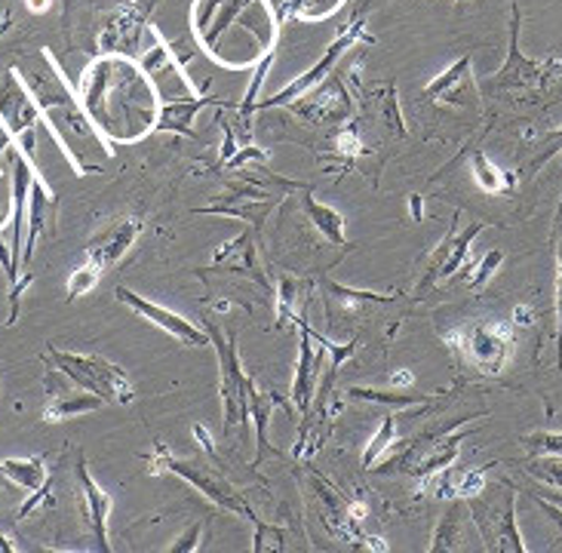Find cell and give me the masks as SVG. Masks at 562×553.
Returning a JSON list of instances; mask_svg holds the SVG:
<instances>
[{"instance_id": "4", "label": "cell", "mask_w": 562, "mask_h": 553, "mask_svg": "<svg viewBox=\"0 0 562 553\" xmlns=\"http://www.w3.org/2000/svg\"><path fill=\"white\" fill-rule=\"evenodd\" d=\"M46 360L53 363V372H59L61 379H68L77 387L90 391L95 397H102L105 403H117L126 406L136 399V384L123 372L117 363H111L99 353H77L61 351L59 345L46 348Z\"/></svg>"}, {"instance_id": "11", "label": "cell", "mask_w": 562, "mask_h": 553, "mask_svg": "<svg viewBox=\"0 0 562 553\" xmlns=\"http://www.w3.org/2000/svg\"><path fill=\"white\" fill-rule=\"evenodd\" d=\"M456 341L473 366L495 375V372H502L507 357L514 351V329L498 326V323H473L458 332Z\"/></svg>"}, {"instance_id": "39", "label": "cell", "mask_w": 562, "mask_h": 553, "mask_svg": "<svg viewBox=\"0 0 562 553\" xmlns=\"http://www.w3.org/2000/svg\"><path fill=\"white\" fill-rule=\"evenodd\" d=\"M283 541H286L283 529H277V526H268L265 520L252 522V553L283 551V548H286Z\"/></svg>"}, {"instance_id": "38", "label": "cell", "mask_w": 562, "mask_h": 553, "mask_svg": "<svg viewBox=\"0 0 562 553\" xmlns=\"http://www.w3.org/2000/svg\"><path fill=\"white\" fill-rule=\"evenodd\" d=\"M526 471L541 479L544 486H553V489L562 492V455H541V459H532L526 464Z\"/></svg>"}, {"instance_id": "7", "label": "cell", "mask_w": 562, "mask_h": 553, "mask_svg": "<svg viewBox=\"0 0 562 553\" xmlns=\"http://www.w3.org/2000/svg\"><path fill=\"white\" fill-rule=\"evenodd\" d=\"M210 341H213L215 353H218V391H222V415H225V437H234V430H244L249 421V391L256 379L249 375L240 363V351H237V336L234 332H222L218 326H206Z\"/></svg>"}, {"instance_id": "5", "label": "cell", "mask_w": 562, "mask_h": 553, "mask_svg": "<svg viewBox=\"0 0 562 553\" xmlns=\"http://www.w3.org/2000/svg\"><path fill=\"white\" fill-rule=\"evenodd\" d=\"M148 461V474H176L184 479L188 486H194L200 495H206L215 507L228 510L234 517H244L246 522H259V514L252 510V505L244 498V492H237L222 474H215L213 467H198L188 461L176 459L169 452V445L157 443L151 449V455H145Z\"/></svg>"}, {"instance_id": "45", "label": "cell", "mask_w": 562, "mask_h": 553, "mask_svg": "<svg viewBox=\"0 0 562 553\" xmlns=\"http://www.w3.org/2000/svg\"><path fill=\"white\" fill-rule=\"evenodd\" d=\"M412 382H415V375H412L409 369H403V372H394V375H391V387H400V391L412 387Z\"/></svg>"}, {"instance_id": "44", "label": "cell", "mask_w": 562, "mask_h": 553, "mask_svg": "<svg viewBox=\"0 0 562 553\" xmlns=\"http://www.w3.org/2000/svg\"><path fill=\"white\" fill-rule=\"evenodd\" d=\"M0 184H7V172L0 176ZM10 213H13V188H10L7 194H0V228H7Z\"/></svg>"}, {"instance_id": "23", "label": "cell", "mask_w": 562, "mask_h": 553, "mask_svg": "<svg viewBox=\"0 0 562 553\" xmlns=\"http://www.w3.org/2000/svg\"><path fill=\"white\" fill-rule=\"evenodd\" d=\"M56 215V194L49 191V184L41 179V172L34 176L29 191V210H25V246H22V271H31V259H34V246L44 228Z\"/></svg>"}, {"instance_id": "27", "label": "cell", "mask_w": 562, "mask_h": 553, "mask_svg": "<svg viewBox=\"0 0 562 553\" xmlns=\"http://www.w3.org/2000/svg\"><path fill=\"white\" fill-rule=\"evenodd\" d=\"M268 3H271V10L280 19V25L289 22V19L317 25V22L333 19L345 7V0H268Z\"/></svg>"}, {"instance_id": "42", "label": "cell", "mask_w": 562, "mask_h": 553, "mask_svg": "<svg viewBox=\"0 0 562 553\" xmlns=\"http://www.w3.org/2000/svg\"><path fill=\"white\" fill-rule=\"evenodd\" d=\"M335 151L345 154V157H360V154H363V142L357 136V126H353V123H345V126L335 133Z\"/></svg>"}, {"instance_id": "49", "label": "cell", "mask_w": 562, "mask_h": 553, "mask_svg": "<svg viewBox=\"0 0 562 553\" xmlns=\"http://www.w3.org/2000/svg\"><path fill=\"white\" fill-rule=\"evenodd\" d=\"M409 206H412V218H415V222H422V198H418V194L409 200Z\"/></svg>"}, {"instance_id": "32", "label": "cell", "mask_w": 562, "mask_h": 553, "mask_svg": "<svg viewBox=\"0 0 562 553\" xmlns=\"http://www.w3.org/2000/svg\"><path fill=\"white\" fill-rule=\"evenodd\" d=\"M350 399H363V403H381V406H394V409H409V406H427L430 397L425 394H406L400 387L391 391H375V387H348Z\"/></svg>"}, {"instance_id": "40", "label": "cell", "mask_w": 562, "mask_h": 553, "mask_svg": "<svg viewBox=\"0 0 562 553\" xmlns=\"http://www.w3.org/2000/svg\"><path fill=\"white\" fill-rule=\"evenodd\" d=\"M203 548V522H191L188 529H184L182 535L176 538L172 544H167L164 551L167 553H194Z\"/></svg>"}, {"instance_id": "41", "label": "cell", "mask_w": 562, "mask_h": 553, "mask_svg": "<svg viewBox=\"0 0 562 553\" xmlns=\"http://www.w3.org/2000/svg\"><path fill=\"white\" fill-rule=\"evenodd\" d=\"M502 261H504L502 249H492L486 259H483V261H480V264H476V268H473L471 290H483L488 280L495 276V271H498V264H502Z\"/></svg>"}, {"instance_id": "18", "label": "cell", "mask_w": 562, "mask_h": 553, "mask_svg": "<svg viewBox=\"0 0 562 553\" xmlns=\"http://www.w3.org/2000/svg\"><path fill=\"white\" fill-rule=\"evenodd\" d=\"M483 228H486V222H473V225H468V228L449 230V234H446V240L430 252V261H427V271L425 276H422V286H418V290H427V286L440 283V280L456 276L458 271L464 268V259H468V252H471L473 237H476Z\"/></svg>"}, {"instance_id": "29", "label": "cell", "mask_w": 562, "mask_h": 553, "mask_svg": "<svg viewBox=\"0 0 562 553\" xmlns=\"http://www.w3.org/2000/svg\"><path fill=\"white\" fill-rule=\"evenodd\" d=\"M302 210L307 213V222H314V228L335 246H345L348 244V234H345V215L333 210V206H326V203H319L311 191H302Z\"/></svg>"}, {"instance_id": "3", "label": "cell", "mask_w": 562, "mask_h": 553, "mask_svg": "<svg viewBox=\"0 0 562 553\" xmlns=\"http://www.w3.org/2000/svg\"><path fill=\"white\" fill-rule=\"evenodd\" d=\"M46 71H29L22 75L25 87L34 95V102L41 108V117H44V126L49 129L53 142L59 145L65 160L71 163L75 176H87V172H99L92 169L90 163H83V154L99 151L111 154V145H108L102 133L92 126V121L87 117V111L80 105L68 80L59 75V61L53 59V53L44 49Z\"/></svg>"}, {"instance_id": "28", "label": "cell", "mask_w": 562, "mask_h": 553, "mask_svg": "<svg viewBox=\"0 0 562 553\" xmlns=\"http://www.w3.org/2000/svg\"><path fill=\"white\" fill-rule=\"evenodd\" d=\"M0 474L10 483L22 486L25 492H41L49 486V467L44 455H25V459H3L0 461Z\"/></svg>"}, {"instance_id": "1", "label": "cell", "mask_w": 562, "mask_h": 553, "mask_svg": "<svg viewBox=\"0 0 562 553\" xmlns=\"http://www.w3.org/2000/svg\"><path fill=\"white\" fill-rule=\"evenodd\" d=\"M80 105L108 145H136L154 133L160 95L142 61L123 53H102L80 77Z\"/></svg>"}, {"instance_id": "48", "label": "cell", "mask_w": 562, "mask_h": 553, "mask_svg": "<svg viewBox=\"0 0 562 553\" xmlns=\"http://www.w3.org/2000/svg\"><path fill=\"white\" fill-rule=\"evenodd\" d=\"M25 7H29L31 13H46L49 10V0H25Z\"/></svg>"}, {"instance_id": "26", "label": "cell", "mask_w": 562, "mask_h": 553, "mask_svg": "<svg viewBox=\"0 0 562 553\" xmlns=\"http://www.w3.org/2000/svg\"><path fill=\"white\" fill-rule=\"evenodd\" d=\"M280 403H283V397H277V394H265V391H259V387L252 384V391H249V418L256 421V430H259V455H256V461H252V467H261V461L265 459H283V452L274 449L271 440H268L271 413H274Z\"/></svg>"}, {"instance_id": "13", "label": "cell", "mask_w": 562, "mask_h": 553, "mask_svg": "<svg viewBox=\"0 0 562 553\" xmlns=\"http://www.w3.org/2000/svg\"><path fill=\"white\" fill-rule=\"evenodd\" d=\"M0 123H3V129L10 133L13 142L34 133L44 123L41 108H37L19 71L0 75Z\"/></svg>"}, {"instance_id": "34", "label": "cell", "mask_w": 562, "mask_h": 553, "mask_svg": "<svg viewBox=\"0 0 562 553\" xmlns=\"http://www.w3.org/2000/svg\"><path fill=\"white\" fill-rule=\"evenodd\" d=\"M550 244L557 252V369H562V198L550 230Z\"/></svg>"}, {"instance_id": "15", "label": "cell", "mask_w": 562, "mask_h": 553, "mask_svg": "<svg viewBox=\"0 0 562 553\" xmlns=\"http://www.w3.org/2000/svg\"><path fill=\"white\" fill-rule=\"evenodd\" d=\"M160 0H126L117 13L108 19V25L99 34V49L102 53H123L130 56L142 41V31L151 29L148 19H151L154 7Z\"/></svg>"}, {"instance_id": "43", "label": "cell", "mask_w": 562, "mask_h": 553, "mask_svg": "<svg viewBox=\"0 0 562 553\" xmlns=\"http://www.w3.org/2000/svg\"><path fill=\"white\" fill-rule=\"evenodd\" d=\"M277 317L280 323H295V286L292 283H280V292H277Z\"/></svg>"}, {"instance_id": "14", "label": "cell", "mask_w": 562, "mask_h": 553, "mask_svg": "<svg viewBox=\"0 0 562 553\" xmlns=\"http://www.w3.org/2000/svg\"><path fill=\"white\" fill-rule=\"evenodd\" d=\"M75 479H77V495H80V514H83V526L87 532L95 538V548L99 551H111V541H108V520H111V507L114 498L105 486H99V479L90 474V464L80 455L75 464Z\"/></svg>"}, {"instance_id": "8", "label": "cell", "mask_w": 562, "mask_h": 553, "mask_svg": "<svg viewBox=\"0 0 562 553\" xmlns=\"http://www.w3.org/2000/svg\"><path fill=\"white\" fill-rule=\"evenodd\" d=\"M360 44H372V37L366 34V15H353L345 29L338 31V37H335L333 44L326 46V53L319 56L317 61H314V68H307L304 75H299L289 87H283L280 92H274L271 99H265V102H259V111L261 108H280V105H292L295 99H302L304 92L314 90L317 83H323L326 77L333 75V71H338V61L348 56L350 49H357Z\"/></svg>"}, {"instance_id": "51", "label": "cell", "mask_w": 562, "mask_h": 553, "mask_svg": "<svg viewBox=\"0 0 562 553\" xmlns=\"http://www.w3.org/2000/svg\"><path fill=\"white\" fill-rule=\"evenodd\" d=\"M557 142H560V148H553V151H562V133H560V136H557Z\"/></svg>"}, {"instance_id": "25", "label": "cell", "mask_w": 562, "mask_h": 553, "mask_svg": "<svg viewBox=\"0 0 562 553\" xmlns=\"http://www.w3.org/2000/svg\"><path fill=\"white\" fill-rule=\"evenodd\" d=\"M108 406L105 399L95 397L90 391H83V387H71V391H53L49 399H46L44 406V418L46 421H68V418H80V415L95 413V409H102Z\"/></svg>"}, {"instance_id": "37", "label": "cell", "mask_w": 562, "mask_h": 553, "mask_svg": "<svg viewBox=\"0 0 562 553\" xmlns=\"http://www.w3.org/2000/svg\"><path fill=\"white\" fill-rule=\"evenodd\" d=\"M379 108H381V121L391 126L394 136H406L409 126H406V117L400 111V99H396V87L394 83H384L379 90Z\"/></svg>"}, {"instance_id": "31", "label": "cell", "mask_w": 562, "mask_h": 553, "mask_svg": "<svg viewBox=\"0 0 562 553\" xmlns=\"http://www.w3.org/2000/svg\"><path fill=\"white\" fill-rule=\"evenodd\" d=\"M464 514H468V505H464V498L456 501V505L446 507V514L440 517V526H437V532H434V541H430V551H456L461 548V526H464Z\"/></svg>"}, {"instance_id": "36", "label": "cell", "mask_w": 562, "mask_h": 553, "mask_svg": "<svg viewBox=\"0 0 562 553\" xmlns=\"http://www.w3.org/2000/svg\"><path fill=\"white\" fill-rule=\"evenodd\" d=\"M102 264L92 259H83L77 264L75 271L68 274V283H65V292H68V302H77L80 295H87V292L99 283V276H102Z\"/></svg>"}, {"instance_id": "47", "label": "cell", "mask_w": 562, "mask_h": 553, "mask_svg": "<svg viewBox=\"0 0 562 553\" xmlns=\"http://www.w3.org/2000/svg\"><path fill=\"white\" fill-rule=\"evenodd\" d=\"M514 320H517V326H526V323H532V311L526 305H519L517 311H514Z\"/></svg>"}, {"instance_id": "20", "label": "cell", "mask_w": 562, "mask_h": 553, "mask_svg": "<svg viewBox=\"0 0 562 553\" xmlns=\"http://www.w3.org/2000/svg\"><path fill=\"white\" fill-rule=\"evenodd\" d=\"M142 230H145V222L136 218V215L111 218L105 228L95 230V237L87 246V259L99 261L102 268H114L138 244Z\"/></svg>"}, {"instance_id": "6", "label": "cell", "mask_w": 562, "mask_h": 553, "mask_svg": "<svg viewBox=\"0 0 562 553\" xmlns=\"http://www.w3.org/2000/svg\"><path fill=\"white\" fill-rule=\"evenodd\" d=\"M488 551H526L517 529V489L510 483L486 486L480 495L464 498Z\"/></svg>"}, {"instance_id": "12", "label": "cell", "mask_w": 562, "mask_h": 553, "mask_svg": "<svg viewBox=\"0 0 562 553\" xmlns=\"http://www.w3.org/2000/svg\"><path fill=\"white\" fill-rule=\"evenodd\" d=\"M117 302L130 307L133 314H138L142 320H148L151 326H157L160 332H167L169 338H176L179 345H188V348H210L213 341H210V332L206 329H200L198 323H191L182 314H176V311H169V307L157 305L151 298H145V295H138L130 286H117Z\"/></svg>"}, {"instance_id": "46", "label": "cell", "mask_w": 562, "mask_h": 553, "mask_svg": "<svg viewBox=\"0 0 562 553\" xmlns=\"http://www.w3.org/2000/svg\"><path fill=\"white\" fill-rule=\"evenodd\" d=\"M538 507H541V510L548 514L550 520L557 522V526H560V529H562V507L550 505V501H544V498H538Z\"/></svg>"}, {"instance_id": "50", "label": "cell", "mask_w": 562, "mask_h": 553, "mask_svg": "<svg viewBox=\"0 0 562 553\" xmlns=\"http://www.w3.org/2000/svg\"><path fill=\"white\" fill-rule=\"evenodd\" d=\"M15 551H19V548H15L13 541H10L7 535H0V553H15Z\"/></svg>"}, {"instance_id": "2", "label": "cell", "mask_w": 562, "mask_h": 553, "mask_svg": "<svg viewBox=\"0 0 562 553\" xmlns=\"http://www.w3.org/2000/svg\"><path fill=\"white\" fill-rule=\"evenodd\" d=\"M191 31L206 56L246 71L277 53L280 19L268 0H194Z\"/></svg>"}, {"instance_id": "35", "label": "cell", "mask_w": 562, "mask_h": 553, "mask_svg": "<svg viewBox=\"0 0 562 553\" xmlns=\"http://www.w3.org/2000/svg\"><path fill=\"white\" fill-rule=\"evenodd\" d=\"M396 440V415L387 413L384 415V421H381V428L375 430V437L369 440L363 452V467L366 471H375V464L381 461V455L394 445Z\"/></svg>"}, {"instance_id": "21", "label": "cell", "mask_w": 562, "mask_h": 553, "mask_svg": "<svg viewBox=\"0 0 562 553\" xmlns=\"http://www.w3.org/2000/svg\"><path fill=\"white\" fill-rule=\"evenodd\" d=\"M274 206L277 200L268 198V194H259V191H234V194H225V198L210 203V206H200L194 213L237 218V222H246L249 228H261L268 222V215L274 213Z\"/></svg>"}, {"instance_id": "19", "label": "cell", "mask_w": 562, "mask_h": 553, "mask_svg": "<svg viewBox=\"0 0 562 553\" xmlns=\"http://www.w3.org/2000/svg\"><path fill=\"white\" fill-rule=\"evenodd\" d=\"M295 326H299V360H295V379H292V403L302 415H307L311 403H314V394H317V375L319 366H323V351L317 353V332L302 320L295 317Z\"/></svg>"}, {"instance_id": "33", "label": "cell", "mask_w": 562, "mask_h": 553, "mask_svg": "<svg viewBox=\"0 0 562 553\" xmlns=\"http://www.w3.org/2000/svg\"><path fill=\"white\" fill-rule=\"evenodd\" d=\"M471 167H473V179H476V184H480L483 191H488V194H502V191L514 188V182H517V176H504L502 169L495 167L483 151L473 154Z\"/></svg>"}, {"instance_id": "30", "label": "cell", "mask_w": 562, "mask_h": 553, "mask_svg": "<svg viewBox=\"0 0 562 553\" xmlns=\"http://www.w3.org/2000/svg\"><path fill=\"white\" fill-rule=\"evenodd\" d=\"M464 437H452V433H437L434 437V443H430V452L422 455V459L415 461L412 467H406L412 476H427L440 474V471H449V464L458 459V443H461Z\"/></svg>"}, {"instance_id": "9", "label": "cell", "mask_w": 562, "mask_h": 553, "mask_svg": "<svg viewBox=\"0 0 562 553\" xmlns=\"http://www.w3.org/2000/svg\"><path fill=\"white\" fill-rule=\"evenodd\" d=\"M562 77V59H529L519 49V7H514L510 22V56L492 77V90L507 92H538L548 87L550 80Z\"/></svg>"}, {"instance_id": "52", "label": "cell", "mask_w": 562, "mask_h": 553, "mask_svg": "<svg viewBox=\"0 0 562 553\" xmlns=\"http://www.w3.org/2000/svg\"><path fill=\"white\" fill-rule=\"evenodd\" d=\"M0 176H3V167H0Z\"/></svg>"}, {"instance_id": "22", "label": "cell", "mask_w": 562, "mask_h": 553, "mask_svg": "<svg viewBox=\"0 0 562 553\" xmlns=\"http://www.w3.org/2000/svg\"><path fill=\"white\" fill-rule=\"evenodd\" d=\"M213 268L215 271H231V274H246L268 290V276L261 271L259 249H256V228L244 230L225 246H218L213 256Z\"/></svg>"}, {"instance_id": "17", "label": "cell", "mask_w": 562, "mask_h": 553, "mask_svg": "<svg viewBox=\"0 0 562 553\" xmlns=\"http://www.w3.org/2000/svg\"><path fill=\"white\" fill-rule=\"evenodd\" d=\"M425 95L434 105L446 108H476L480 105V83L471 71V56L464 53L442 75H437L425 87Z\"/></svg>"}, {"instance_id": "10", "label": "cell", "mask_w": 562, "mask_h": 553, "mask_svg": "<svg viewBox=\"0 0 562 553\" xmlns=\"http://www.w3.org/2000/svg\"><path fill=\"white\" fill-rule=\"evenodd\" d=\"M151 34L154 46L138 61H142L145 75L151 77L154 90L160 95V102H176V99H191V95H198L191 77L184 71L182 49L169 44L157 25H151Z\"/></svg>"}, {"instance_id": "16", "label": "cell", "mask_w": 562, "mask_h": 553, "mask_svg": "<svg viewBox=\"0 0 562 553\" xmlns=\"http://www.w3.org/2000/svg\"><path fill=\"white\" fill-rule=\"evenodd\" d=\"M292 111L311 123H335L345 121L350 114V92L345 87V80L338 71L326 77L323 83H317L314 90H307L302 99L292 102Z\"/></svg>"}, {"instance_id": "24", "label": "cell", "mask_w": 562, "mask_h": 553, "mask_svg": "<svg viewBox=\"0 0 562 553\" xmlns=\"http://www.w3.org/2000/svg\"><path fill=\"white\" fill-rule=\"evenodd\" d=\"M206 105H228L225 99H213L210 92L206 95H191V99H176V102H160L157 111V123H154V133H176V136L194 138V121Z\"/></svg>"}]
</instances>
